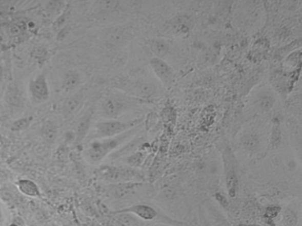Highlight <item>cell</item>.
<instances>
[{
	"label": "cell",
	"mask_w": 302,
	"mask_h": 226,
	"mask_svg": "<svg viewBox=\"0 0 302 226\" xmlns=\"http://www.w3.org/2000/svg\"><path fill=\"white\" fill-rule=\"evenodd\" d=\"M127 37V30L123 27H112L106 34L107 42L109 44L114 46L123 43Z\"/></svg>",
	"instance_id": "cell-13"
},
{
	"label": "cell",
	"mask_w": 302,
	"mask_h": 226,
	"mask_svg": "<svg viewBox=\"0 0 302 226\" xmlns=\"http://www.w3.org/2000/svg\"><path fill=\"white\" fill-rule=\"evenodd\" d=\"M93 120V112L88 111L82 116L78 121L75 133H74V142L76 145H79L84 141L88 136L90 128H91Z\"/></svg>",
	"instance_id": "cell-9"
},
{
	"label": "cell",
	"mask_w": 302,
	"mask_h": 226,
	"mask_svg": "<svg viewBox=\"0 0 302 226\" xmlns=\"http://www.w3.org/2000/svg\"><path fill=\"white\" fill-rule=\"evenodd\" d=\"M19 31H21V30H19V27L17 25H13L11 27L10 32L13 35H18L19 33Z\"/></svg>",
	"instance_id": "cell-28"
},
{
	"label": "cell",
	"mask_w": 302,
	"mask_h": 226,
	"mask_svg": "<svg viewBox=\"0 0 302 226\" xmlns=\"http://www.w3.org/2000/svg\"><path fill=\"white\" fill-rule=\"evenodd\" d=\"M284 221L286 226H295L297 224V217L290 210H286L284 215Z\"/></svg>",
	"instance_id": "cell-22"
},
{
	"label": "cell",
	"mask_w": 302,
	"mask_h": 226,
	"mask_svg": "<svg viewBox=\"0 0 302 226\" xmlns=\"http://www.w3.org/2000/svg\"><path fill=\"white\" fill-rule=\"evenodd\" d=\"M274 98L273 95L269 93L261 94L258 98V105L260 109L265 111H268L271 109L274 104Z\"/></svg>",
	"instance_id": "cell-19"
},
{
	"label": "cell",
	"mask_w": 302,
	"mask_h": 226,
	"mask_svg": "<svg viewBox=\"0 0 302 226\" xmlns=\"http://www.w3.org/2000/svg\"><path fill=\"white\" fill-rule=\"evenodd\" d=\"M138 126L118 136L96 139L88 142L85 146L84 156L89 164L96 165L116 152L133 137Z\"/></svg>",
	"instance_id": "cell-1"
},
{
	"label": "cell",
	"mask_w": 302,
	"mask_h": 226,
	"mask_svg": "<svg viewBox=\"0 0 302 226\" xmlns=\"http://www.w3.org/2000/svg\"><path fill=\"white\" fill-rule=\"evenodd\" d=\"M128 109L127 102L115 97H108L102 103V114L109 120H117L126 112Z\"/></svg>",
	"instance_id": "cell-6"
},
{
	"label": "cell",
	"mask_w": 302,
	"mask_h": 226,
	"mask_svg": "<svg viewBox=\"0 0 302 226\" xmlns=\"http://www.w3.org/2000/svg\"><path fill=\"white\" fill-rule=\"evenodd\" d=\"M85 100V95L81 92L74 93L66 99L62 106V113L66 120H72L77 116L83 107Z\"/></svg>",
	"instance_id": "cell-8"
},
{
	"label": "cell",
	"mask_w": 302,
	"mask_h": 226,
	"mask_svg": "<svg viewBox=\"0 0 302 226\" xmlns=\"http://www.w3.org/2000/svg\"><path fill=\"white\" fill-rule=\"evenodd\" d=\"M281 141V131L278 125H275L273 126V129L272 135V145L273 147L277 146Z\"/></svg>",
	"instance_id": "cell-24"
},
{
	"label": "cell",
	"mask_w": 302,
	"mask_h": 226,
	"mask_svg": "<svg viewBox=\"0 0 302 226\" xmlns=\"http://www.w3.org/2000/svg\"><path fill=\"white\" fill-rule=\"evenodd\" d=\"M280 209L278 207H270L266 210V215L268 217H274L279 213Z\"/></svg>",
	"instance_id": "cell-25"
},
{
	"label": "cell",
	"mask_w": 302,
	"mask_h": 226,
	"mask_svg": "<svg viewBox=\"0 0 302 226\" xmlns=\"http://www.w3.org/2000/svg\"><path fill=\"white\" fill-rule=\"evenodd\" d=\"M154 191L152 186L145 181L110 184L107 185V195L116 201H128L141 199L151 195Z\"/></svg>",
	"instance_id": "cell-2"
},
{
	"label": "cell",
	"mask_w": 302,
	"mask_h": 226,
	"mask_svg": "<svg viewBox=\"0 0 302 226\" xmlns=\"http://www.w3.org/2000/svg\"><path fill=\"white\" fill-rule=\"evenodd\" d=\"M215 197H216V199L218 200L219 203L224 206V207H226V206L228 204V202H227L226 198L222 195L220 193L216 194Z\"/></svg>",
	"instance_id": "cell-27"
},
{
	"label": "cell",
	"mask_w": 302,
	"mask_h": 226,
	"mask_svg": "<svg viewBox=\"0 0 302 226\" xmlns=\"http://www.w3.org/2000/svg\"><path fill=\"white\" fill-rule=\"evenodd\" d=\"M141 122H142V120L140 119L127 122L107 119L106 120L98 122L94 127L92 134L86 139H88V141H90L96 140V139L118 136L119 135L135 128L140 124Z\"/></svg>",
	"instance_id": "cell-5"
},
{
	"label": "cell",
	"mask_w": 302,
	"mask_h": 226,
	"mask_svg": "<svg viewBox=\"0 0 302 226\" xmlns=\"http://www.w3.org/2000/svg\"><path fill=\"white\" fill-rule=\"evenodd\" d=\"M242 145L250 150L256 149L258 145L257 137L253 134H247L242 138Z\"/></svg>",
	"instance_id": "cell-21"
},
{
	"label": "cell",
	"mask_w": 302,
	"mask_h": 226,
	"mask_svg": "<svg viewBox=\"0 0 302 226\" xmlns=\"http://www.w3.org/2000/svg\"><path fill=\"white\" fill-rule=\"evenodd\" d=\"M70 13H71V9L69 6H68L66 8L65 11L63 12L61 16L58 18L56 23H55V28L56 29H61V27L64 25L67 20L69 18Z\"/></svg>",
	"instance_id": "cell-23"
},
{
	"label": "cell",
	"mask_w": 302,
	"mask_h": 226,
	"mask_svg": "<svg viewBox=\"0 0 302 226\" xmlns=\"http://www.w3.org/2000/svg\"><path fill=\"white\" fill-rule=\"evenodd\" d=\"M123 213L131 214L142 221L172 223L171 219L165 215L157 206L145 201H139L138 203H133L126 206V207L111 212L112 215Z\"/></svg>",
	"instance_id": "cell-4"
},
{
	"label": "cell",
	"mask_w": 302,
	"mask_h": 226,
	"mask_svg": "<svg viewBox=\"0 0 302 226\" xmlns=\"http://www.w3.org/2000/svg\"><path fill=\"white\" fill-rule=\"evenodd\" d=\"M143 137L140 136V137H136L135 138L133 137L130 140L122 146L120 148L112 153L109 157L112 158V160H115L134 152L145 141V138Z\"/></svg>",
	"instance_id": "cell-10"
},
{
	"label": "cell",
	"mask_w": 302,
	"mask_h": 226,
	"mask_svg": "<svg viewBox=\"0 0 302 226\" xmlns=\"http://www.w3.org/2000/svg\"><path fill=\"white\" fill-rule=\"evenodd\" d=\"M118 1H97V9L104 13H112L118 10L120 6Z\"/></svg>",
	"instance_id": "cell-20"
},
{
	"label": "cell",
	"mask_w": 302,
	"mask_h": 226,
	"mask_svg": "<svg viewBox=\"0 0 302 226\" xmlns=\"http://www.w3.org/2000/svg\"><path fill=\"white\" fill-rule=\"evenodd\" d=\"M18 186L21 192L26 196L36 197L40 195L37 186L33 181L22 180L18 182Z\"/></svg>",
	"instance_id": "cell-17"
},
{
	"label": "cell",
	"mask_w": 302,
	"mask_h": 226,
	"mask_svg": "<svg viewBox=\"0 0 302 226\" xmlns=\"http://www.w3.org/2000/svg\"><path fill=\"white\" fill-rule=\"evenodd\" d=\"M27 125H28V123H27L26 120H23L15 122L13 128L14 130H18L26 128Z\"/></svg>",
	"instance_id": "cell-26"
},
{
	"label": "cell",
	"mask_w": 302,
	"mask_h": 226,
	"mask_svg": "<svg viewBox=\"0 0 302 226\" xmlns=\"http://www.w3.org/2000/svg\"><path fill=\"white\" fill-rule=\"evenodd\" d=\"M30 88L33 96L38 100H45L49 97L48 86L43 75H41L31 82Z\"/></svg>",
	"instance_id": "cell-11"
},
{
	"label": "cell",
	"mask_w": 302,
	"mask_h": 226,
	"mask_svg": "<svg viewBox=\"0 0 302 226\" xmlns=\"http://www.w3.org/2000/svg\"><path fill=\"white\" fill-rule=\"evenodd\" d=\"M237 177L236 173L233 170H231L227 173L226 186L227 191L231 197H235L236 196L237 190Z\"/></svg>",
	"instance_id": "cell-18"
},
{
	"label": "cell",
	"mask_w": 302,
	"mask_h": 226,
	"mask_svg": "<svg viewBox=\"0 0 302 226\" xmlns=\"http://www.w3.org/2000/svg\"><path fill=\"white\" fill-rule=\"evenodd\" d=\"M81 83V77L76 70H70L65 74L62 83V89L65 92H72L78 88Z\"/></svg>",
	"instance_id": "cell-14"
},
{
	"label": "cell",
	"mask_w": 302,
	"mask_h": 226,
	"mask_svg": "<svg viewBox=\"0 0 302 226\" xmlns=\"http://www.w3.org/2000/svg\"><path fill=\"white\" fill-rule=\"evenodd\" d=\"M240 226H258V225H240Z\"/></svg>",
	"instance_id": "cell-31"
},
{
	"label": "cell",
	"mask_w": 302,
	"mask_h": 226,
	"mask_svg": "<svg viewBox=\"0 0 302 226\" xmlns=\"http://www.w3.org/2000/svg\"><path fill=\"white\" fill-rule=\"evenodd\" d=\"M130 89L133 95L143 99L151 98L156 91L155 86L151 83L140 82L133 83Z\"/></svg>",
	"instance_id": "cell-12"
},
{
	"label": "cell",
	"mask_w": 302,
	"mask_h": 226,
	"mask_svg": "<svg viewBox=\"0 0 302 226\" xmlns=\"http://www.w3.org/2000/svg\"><path fill=\"white\" fill-rule=\"evenodd\" d=\"M2 78V70L0 69V79Z\"/></svg>",
	"instance_id": "cell-29"
},
{
	"label": "cell",
	"mask_w": 302,
	"mask_h": 226,
	"mask_svg": "<svg viewBox=\"0 0 302 226\" xmlns=\"http://www.w3.org/2000/svg\"><path fill=\"white\" fill-rule=\"evenodd\" d=\"M42 136L48 143H54L55 141L56 140L58 136L57 126L53 122H46L42 126Z\"/></svg>",
	"instance_id": "cell-16"
},
{
	"label": "cell",
	"mask_w": 302,
	"mask_h": 226,
	"mask_svg": "<svg viewBox=\"0 0 302 226\" xmlns=\"http://www.w3.org/2000/svg\"><path fill=\"white\" fill-rule=\"evenodd\" d=\"M9 226H18V225H16V224H11V225H9Z\"/></svg>",
	"instance_id": "cell-30"
},
{
	"label": "cell",
	"mask_w": 302,
	"mask_h": 226,
	"mask_svg": "<svg viewBox=\"0 0 302 226\" xmlns=\"http://www.w3.org/2000/svg\"><path fill=\"white\" fill-rule=\"evenodd\" d=\"M150 64L153 72L165 86L170 88L174 84V71L163 59L154 57L151 59Z\"/></svg>",
	"instance_id": "cell-7"
},
{
	"label": "cell",
	"mask_w": 302,
	"mask_h": 226,
	"mask_svg": "<svg viewBox=\"0 0 302 226\" xmlns=\"http://www.w3.org/2000/svg\"><path fill=\"white\" fill-rule=\"evenodd\" d=\"M149 45L152 53L155 55L154 58L163 59L169 52V45L163 39H152L149 43Z\"/></svg>",
	"instance_id": "cell-15"
},
{
	"label": "cell",
	"mask_w": 302,
	"mask_h": 226,
	"mask_svg": "<svg viewBox=\"0 0 302 226\" xmlns=\"http://www.w3.org/2000/svg\"><path fill=\"white\" fill-rule=\"evenodd\" d=\"M96 174L107 184L145 181L144 173L133 166L103 165L97 169Z\"/></svg>",
	"instance_id": "cell-3"
}]
</instances>
